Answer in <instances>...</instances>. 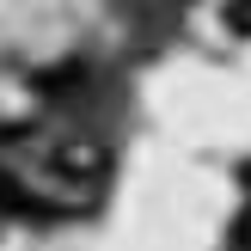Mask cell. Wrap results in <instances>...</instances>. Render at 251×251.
<instances>
[{
    "label": "cell",
    "mask_w": 251,
    "mask_h": 251,
    "mask_svg": "<svg viewBox=\"0 0 251 251\" xmlns=\"http://www.w3.org/2000/svg\"><path fill=\"white\" fill-rule=\"evenodd\" d=\"M49 166L61 172V178H80V184H98L110 172V153L92 141V135H74V141H61L55 153H49Z\"/></svg>",
    "instance_id": "obj_1"
},
{
    "label": "cell",
    "mask_w": 251,
    "mask_h": 251,
    "mask_svg": "<svg viewBox=\"0 0 251 251\" xmlns=\"http://www.w3.org/2000/svg\"><path fill=\"white\" fill-rule=\"evenodd\" d=\"M0 208H19V215H43V202H37L31 190H19V184H12V172H0Z\"/></svg>",
    "instance_id": "obj_2"
},
{
    "label": "cell",
    "mask_w": 251,
    "mask_h": 251,
    "mask_svg": "<svg viewBox=\"0 0 251 251\" xmlns=\"http://www.w3.org/2000/svg\"><path fill=\"white\" fill-rule=\"evenodd\" d=\"M227 25H233V31H245V37H251V6H227Z\"/></svg>",
    "instance_id": "obj_3"
}]
</instances>
